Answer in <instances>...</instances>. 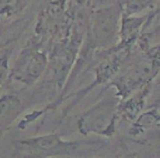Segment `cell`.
I'll return each instance as SVG.
<instances>
[{"mask_svg":"<svg viewBox=\"0 0 160 158\" xmlns=\"http://www.w3.org/2000/svg\"><path fill=\"white\" fill-rule=\"evenodd\" d=\"M150 38L142 35L125 67L108 84L113 87L120 100L140 89L151 86L160 73V45L149 44Z\"/></svg>","mask_w":160,"mask_h":158,"instance_id":"obj_1","label":"cell"},{"mask_svg":"<svg viewBox=\"0 0 160 158\" xmlns=\"http://www.w3.org/2000/svg\"><path fill=\"white\" fill-rule=\"evenodd\" d=\"M102 147L100 140H68L58 133H47L18 140L13 144V151L16 156L24 157H71Z\"/></svg>","mask_w":160,"mask_h":158,"instance_id":"obj_2","label":"cell"},{"mask_svg":"<svg viewBox=\"0 0 160 158\" xmlns=\"http://www.w3.org/2000/svg\"><path fill=\"white\" fill-rule=\"evenodd\" d=\"M122 16L121 0L92 8L88 14L83 43L96 53L114 47L120 38Z\"/></svg>","mask_w":160,"mask_h":158,"instance_id":"obj_3","label":"cell"},{"mask_svg":"<svg viewBox=\"0 0 160 158\" xmlns=\"http://www.w3.org/2000/svg\"><path fill=\"white\" fill-rule=\"evenodd\" d=\"M120 98L107 94L100 100L76 118V126L81 135H97L110 138L116 133Z\"/></svg>","mask_w":160,"mask_h":158,"instance_id":"obj_4","label":"cell"},{"mask_svg":"<svg viewBox=\"0 0 160 158\" xmlns=\"http://www.w3.org/2000/svg\"><path fill=\"white\" fill-rule=\"evenodd\" d=\"M47 65L48 51L35 35H32L10 66L9 80L24 87H32L44 77Z\"/></svg>","mask_w":160,"mask_h":158,"instance_id":"obj_5","label":"cell"},{"mask_svg":"<svg viewBox=\"0 0 160 158\" xmlns=\"http://www.w3.org/2000/svg\"><path fill=\"white\" fill-rule=\"evenodd\" d=\"M73 18L69 0H47L38 17L34 34L48 51L56 41L71 32Z\"/></svg>","mask_w":160,"mask_h":158,"instance_id":"obj_6","label":"cell"},{"mask_svg":"<svg viewBox=\"0 0 160 158\" xmlns=\"http://www.w3.org/2000/svg\"><path fill=\"white\" fill-rule=\"evenodd\" d=\"M23 111V101L17 92H7L0 96V136L6 132Z\"/></svg>","mask_w":160,"mask_h":158,"instance_id":"obj_7","label":"cell"},{"mask_svg":"<svg viewBox=\"0 0 160 158\" xmlns=\"http://www.w3.org/2000/svg\"><path fill=\"white\" fill-rule=\"evenodd\" d=\"M151 86L140 89L136 91L135 94H131L129 97L120 100L118 103V119H123L128 122H134L138 116L140 115V112L144 109V105L146 103V99L150 92Z\"/></svg>","mask_w":160,"mask_h":158,"instance_id":"obj_8","label":"cell"},{"mask_svg":"<svg viewBox=\"0 0 160 158\" xmlns=\"http://www.w3.org/2000/svg\"><path fill=\"white\" fill-rule=\"evenodd\" d=\"M32 0H0V22L22 14Z\"/></svg>","mask_w":160,"mask_h":158,"instance_id":"obj_9","label":"cell"},{"mask_svg":"<svg viewBox=\"0 0 160 158\" xmlns=\"http://www.w3.org/2000/svg\"><path fill=\"white\" fill-rule=\"evenodd\" d=\"M123 12L126 14H142L155 9L158 0H121Z\"/></svg>","mask_w":160,"mask_h":158,"instance_id":"obj_10","label":"cell"},{"mask_svg":"<svg viewBox=\"0 0 160 158\" xmlns=\"http://www.w3.org/2000/svg\"><path fill=\"white\" fill-rule=\"evenodd\" d=\"M13 47L8 46L0 49V90L9 80L10 75V59Z\"/></svg>","mask_w":160,"mask_h":158,"instance_id":"obj_11","label":"cell"},{"mask_svg":"<svg viewBox=\"0 0 160 158\" xmlns=\"http://www.w3.org/2000/svg\"><path fill=\"white\" fill-rule=\"evenodd\" d=\"M100 1H102V0H100Z\"/></svg>","mask_w":160,"mask_h":158,"instance_id":"obj_12","label":"cell"}]
</instances>
